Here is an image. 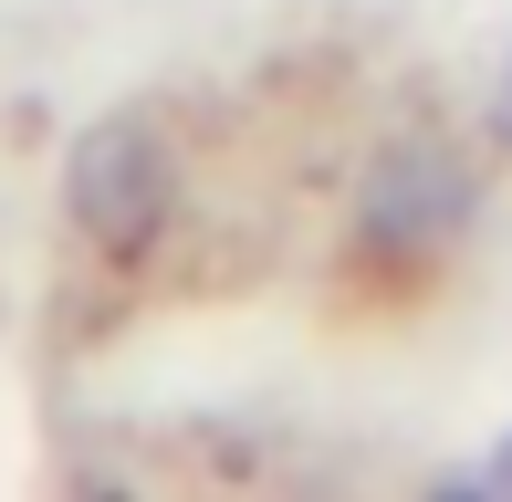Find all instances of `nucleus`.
Returning <instances> with one entry per match:
<instances>
[{
    "instance_id": "7ed1b4c3",
    "label": "nucleus",
    "mask_w": 512,
    "mask_h": 502,
    "mask_svg": "<svg viewBox=\"0 0 512 502\" xmlns=\"http://www.w3.org/2000/svg\"><path fill=\"white\" fill-rule=\"evenodd\" d=\"M502 136H512V84H502Z\"/></svg>"
},
{
    "instance_id": "f257e3e1",
    "label": "nucleus",
    "mask_w": 512,
    "mask_h": 502,
    "mask_svg": "<svg viewBox=\"0 0 512 502\" xmlns=\"http://www.w3.org/2000/svg\"><path fill=\"white\" fill-rule=\"evenodd\" d=\"M168 189H178V168H168V136H157L147 116H105V126H84L74 168H63V199H74L84 241L115 251V262L157 241V220H168Z\"/></svg>"
},
{
    "instance_id": "f03ea898",
    "label": "nucleus",
    "mask_w": 512,
    "mask_h": 502,
    "mask_svg": "<svg viewBox=\"0 0 512 502\" xmlns=\"http://www.w3.org/2000/svg\"><path fill=\"white\" fill-rule=\"evenodd\" d=\"M460 231H471V168H460L450 147H387L377 178H366V199H356V251L429 262V251H450Z\"/></svg>"
}]
</instances>
